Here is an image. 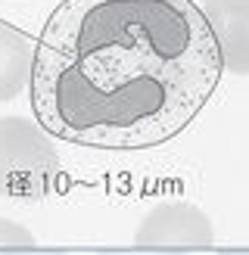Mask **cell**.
I'll list each match as a JSON object with an SVG mask.
<instances>
[{
    "label": "cell",
    "mask_w": 249,
    "mask_h": 255,
    "mask_svg": "<svg viewBox=\"0 0 249 255\" xmlns=\"http://www.w3.org/2000/svg\"><path fill=\"white\" fill-rule=\"evenodd\" d=\"M34 41L22 28L0 22V103L16 100L31 84Z\"/></svg>",
    "instance_id": "obj_5"
},
{
    "label": "cell",
    "mask_w": 249,
    "mask_h": 255,
    "mask_svg": "<svg viewBox=\"0 0 249 255\" xmlns=\"http://www.w3.org/2000/svg\"><path fill=\"white\" fill-rule=\"evenodd\" d=\"M59 181V152L37 119L0 116V196L41 199Z\"/></svg>",
    "instance_id": "obj_2"
},
{
    "label": "cell",
    "mask_w": 249,
    "mask_h": 255,
    "mask_svg": "<svg viewBox=\"0 0 249 255\" xmlns=\"http://www.w3.org/2000/svg\"><path fill=\"white\" fill-rule=\"evenodd\" d=\"M0 255H66L59 249H34V246H19V249H0Z\"/></svg>",
    "instance_id": "obj_8"
},
{
    "label": "cell",
    "mask_w": 249,
    "mask_h": 255,
    "mask_svg": "<svg viewBox=\"0 0 249 255\" xmlns=\"http://www.w3.org/2000/svg\"><path fill=\"white\" fill-rule=\"evenodd\" d=\"M221 72L193 0H62L34 41L28 91L50 137L149 149L199 116Z\"/></svg>",
    "instance_id": "obj_1"
},
{
    "label": "cell",
    "mask_w": 249,
    "mask_h": 255,
    "mask_svg": "<svg viewBox=\"0 0 249 255\" xmlns=\"http://www.w3.org/2000/svg\"><path fill=\"white\" fill-rule=\"evenodd\" d=\"M19 246H34V234L9 218H0V249H19Z\"/></svg>",
    "instance_id": "obj_6"
},
{
    "label": "cell",
    "mask_w": 249,
    "mask_h": 255,
    "mask_svg": "<svg viewBox=\"0 0 249 255\" xmlns=\"http://www.w3.org/2000/svg\"><path fill=\"white\" fill-rule=\"evenodd\" d=\"M203 12L215 37L221 69L249 75V0H206Z\"/></svg>",
    "instance_id": "obj_4"
},
{
    "label": "cell",
    "mask_w": 249,
    "mask_h": 255,
    "mask_svg": "<svg viewBox=\"0 0 249 255\" xmlns=\"http://www.w3.org/2000/svg\"><path fill=\"white\" fill-rule=\"evenodd\" d=\"M215 231L203 209L184 199H162L143 215L134 231V246L156 249H199L209 246Z\"/></svg>",
    "instance_id": "obj_3"
},
{
    "label": "cell",
    "mask_w": 249,
    "mask_h": 255,
    "mask_svg": "<svg viewBox=\"0 0 249 255\" xmlns=\"http://www.w3.org/2000/svg\"><path fill=\"white\" fill-rule=\"evenodd\" d=\"M221 255H249V249H224Z\"/></svg>",
    "instance_id": "obj_9"
},
{
    "label": "cell",
    "mask_w": 249,
    "mask_h": 255,
    "mask_svg": "<svg viewBox=\"0 0 249 255\" xmlns=\"http://www.w3.org/2000/svg\"><path fill=\"white\" fill-rule=\"evenodd\" d=\"M97 255H187V249H156V246H134V249H103Z\"/></svg>",
    "instance_id": "obj_7"
}]
</instances>
